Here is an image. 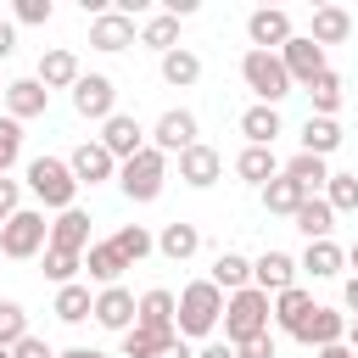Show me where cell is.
Returning <instances> with one entry per match:
<instances>
[{"label": "cell", "mask_w": 358, "mask_h": 358, "mask_svg": "<svg viewBox=\"0 0 358 358\" xmlns=\"http://www.w3.org/2000/svg\"><path fill=\"white\" fill-rule=\"evenodd\" d=\"M11 50H17V22H6V17H0V62H6Z\"/></svg>", "instance_id": "c3c4849f"}, {"label": "cell", "mask_w": 358, "mask_h": 358, "mask_svg": "<svg viewBox=\"0 0 358 358\" xmlns=\"http://www.w3.org/2000/svg\"><path fill=\"white\" fill-rule=\"evenodd\" d=\"M173 341H179V330L157 336V330H140V324H134V330L123 336V358H157V352H162V347H173Z\"/></svg>", "instance_id": "74e56055"}, {"label": "cell", "mask_w": 358, "mask_h": 358, "mask_svg": "<svg viewBox=\"0 0 358 358\" xmlns=\"http://www.w3.org/2000/svg\"><path fill=\"white\" fill-rule=\"evenodd\" d=\"M22 336H28V313H22V302L6 296V302H0V347H17Z\"/></svg>", "instance_id": "b9f144b4"}, {"label": "cell", "mask_w": 358, "mask_h": 358, "mask_svg": "<svg viewBox=\"0 0 358 358\" xmlns=\"http://www.w3.org/2000/svg\"><path fill=\"white\" fill-rule=\"evenodd\" d=\"M0 358H11V347H0Z\"/></svg>", "instance_id": "6f0895ef"}, {"label": "cell", "mask_w": 358, "mask_h": 358, "mask_svg": "<svg viewBox=\"0 0 358 358\" xmlns=\"http://www.w3.org/2000/svg\"><path fill=\"white\" fill-rule=\"evenodd\" d=\"M296 229H302L308 241H330V229H336V213H330V201H324V196H308V201L296 207Z\"/></svg>", "instance_id": "1f68e13d"}, {"label": "cell", "mask_w": 358, "mask_h": 358, "mask_svg": "<svg viewBox=\"0 0 358 358\" xmlns=\"http://www.w3.org/2000/svg\"><path fill=\"white\" fill-rule=\"evenodd\" d=\"M11 17H17V22H28V28H39V22H50V0H17V6H11Z\"/></svg>", "instance_id": "ee69618b"}, {"label": "cell", "mask_w": 358, "mask_h": 358, "mask_svg": "<svg viewBox=\"0 0 358 358\" xmlns=\"http://www.w3.org/2000/svg\"><path fill=\"white\" fill-rule=\"evenodd\" d=\"M246 39H252V50H285L291 45V17L280 6H257L246 17Z\"/></svg>", "instance_id": "9c48e42d"}, {"label": "cell", "mask_w": 358, "mask_h": 358, "mask_svg": "<svg viewBox=\"0 0 358 358\" xmlns=\"http://www.w3.org/2000/svg\"><path fill=\"white\" fill-rule=\"evenodd\" d=\"M341 263H347V252H341L336 241H308V252L296 257V268H302V274H313V280H336V274H341Z\"/></svg>", "instance_id": "603a6c76"}, {"label": "cell", "mask_w": 358, "mask_h": 358, "mask_svg": "<svg viewBox=\"0 0 358 358\" xmlns=\"http://www.w3.org/2000/svg\"><path fill=\"white\" fill-rule=\"evenodd\" d=\"M151 145L168 157H179V151H190L196 145V112H185V106H173V112H162L157 117V129H151Z\"/></svg>", "instance_id": "7c38bea8"}, {"label": "cell", "mask_w": 358, "mask_h": 358, "mask_svg": "<svg viewBox=\"0 0 358 358\" xmlns=\"http://www.w3.org/2000/svg\"><path fill=\"white\" fill-rule=\"evenodd\" d=\"M347 336H352V352H358V319H352V324H347Z\"/></svg>", "instance_id": "11a10c76"}, {"label": "cell", "mask_w": 358, "mask_h": 358, "mask_svg": "<svg viewBox=\"0 0 358 358\" xmlns=\"http://www.w3.org/2000/svg\"><path fill=\"white\" fill-rule=\"evenodd\" d=\"M73 112H78V117H90V123L117 117V84H112L106 73H84V78L73 84Z\"/></svg>", "instance_id": "52a82bcc"}, {"label": "cell", "mask_w": 358, "mask_h": 358, "mask_svg": "<svg viewBox=\"0 0 358 358\" xmlns=\"http://www.w3.org/2000/svg\"><path fill=\"white\" fill-rule=\"evenodd\" d=\"M302 201H308V190H302L296 179H285V173L263 185V207H268V213H285V218H296V207H302Z\"/></svg>", "instance_id": "d6a6232c"}, {"label": "cell", "mask_w": 358, "mask_h": 358, "mask_svg": "<svg viewBox=\"0 0 358 358\" xmlns=\"http://www.w3.org/2000/svg\"><path fill=\"white\" fill-rule=\"evenodd\" d=\"M157 358H196V352H190V341H185V336H179V341H173V347H162V352H157Z\"/></svg>", "instance_id": "f907efd6"}, {"label": "cell", "mask_w": 358, "mask_h": 358, "mask_svg": "<svg viewBox=\"0 0 358 358\" xmlns=\"http://www.w3.org/2000/svg\"><path fill=\"white\" fill-rule=\"evenodd\" d=\"M157 252L168 257V263H190L196 252H201V229L196 224H162V235H157Z\"/></svg>", "instance_id": "44dd1931"}, {"label": "cell", "mask_w": 358, "mask_h": 358, "mask_svg": "<svg viewBox=\"0 0 358 358\" xmlns=\"http://www.w3.org/2000/svg\"><path fill=\"white\" fill-rule=\"evenodd\" d=\"M50 246V224H45V213L39 207H22L11 224H0V257H39Z\"/></svg>", "instance_id": "8992f818"}, {"label": "cell", "mask_w": 358, "mask_h": 358, "mask_svg": "<svg viewBox=\"0 0 358 358\" xmlns=\"http://www.w3.org/2000/svg\"><path fill=\"white\" fill-rule=\"evenodd\" d=\"M241 78H246V90L257 95V106H280V101L291 95V73H285L280 50H246V56H241Z\"/></svg>", "instance_id": "3957f363"}, {"label": "cell", "mask_w": 358, "mask_h": 358, "mask_svg": "<svg viewBox=\"0 0 358 358\" xmlns=\"http://www.w3.org/2000/svg\"><path fill=\"white\" fill-rule=\"evenodd\" d=\"M112 246H117V252L129 257V268H134L145 252H157V235H151V229H140V224H123V229L112 235Z\"/></svg>", "instance_id": "f35d334b"}, {"label": "cell", "mask_w": 358, "mask_h": 358, "mask_svg": "<svg viewBox=\"0 0 358 358\" xmlns=\"http://www.w3.org/2000/svg\"><path fill=\"white\" fill-rule=\"evenodd\" d=\"M324 201H330V213H358V173H330Z\"/></svg>", "instance_id": "ab89813d"}, {"label": "cell", "mask_w": 358, "mask_h": 358, "mask_svg": "<svg viewBox=\"0 0 358 358\" xmlns=\"http://www.w3.org/2000/svg\"><path fill=\"white\" fill-rule=\"evenodd\" d=\"M112 157H117V168L129 162V157H140L145 151V129H140V117H129V112H117V117H106L101 123V134H95Z\"/></svg>", "instance_id": "8fae6325"}, {"label": "cell", "mask_w": 358, "mask_h": 358, "mask_svg": "<svg viewBox=\"0 0 358 358\" xmlns=\"http://www.w3.org/2000/svg\"><path fill=\"white\" fill-rule=\"evenodd\" d=\"M207 280H213V285H218L224 296H235V291H246V285H252V263H246L241 252H218V257H213V274H207Z\"/></svg>", "instance_id": "d4e9b609"}, {"label": "cell", "mask_w": 358, "mask_h": 358, "mask_svg": "<svg viewBox=\"0 0 358 358\" xmlns=\"http://www.w3.org/2000/svg\"><path fill=\"white\" fill-rule=\"evenodd\" d=\"M341 302H347V308H352V319H358V274L347 280V291H341Z\"/></svg>", "instance_id": "816d5d0a"}, {"label": "cell", "mask_w": 358, "mask_h": 358, "mask_svg": "<svg viewBox=\"0 0 358 358\" xmlns=\"http://www.w3.org/2000/svg\"><path fill=\"white\" fill-rule=\"evenodd\" d=\"M173 319H179V296L168 291V285H151L145 296H140V330H157V336H168L173 330Z\"/></svg>", "instance_id": "e0dca14e"}, {"label": "cell", "mask_w": 358, "mask_h": 358, "mask_svg": "<svg viewBox=\"0 0 358 358\" xmlns=\"http://www.w3.org/2000/svg\"><path fill=\"white\" fill-rule=\"evenodd\" d=\"M308 101H313V117H336V106H341V73H319L313 84H308Z\"/></svg>", "instance_id": "d590c367"}, {"label": "cell", "mask_w": 358, "mask_h": 358, "mask_svg": "<svg viewBox=\"0 0 358 358\" xmlns=\"http://www.w3.org/2000/svg\"><path fill=\"white\" fill-rule=\"evenodd\" d=\"M140 45H151L157 56H168V50H179V17H145L140 22Z\"/></svg>", "instance_id": "836d02e7"}, {"label": "cell", "mask_w": 358, "mask_h": 358, "mask_svg": "<svg viewBox=\"0 0 358 358\" xmlns=\"http://www.w3.org/2000/svg\"><path fill=\"white\" fill-rule=\"evenodd\" d=\"M28 190H34L45 207L67 213V207H73V196H78V179H73L67 157H34V162H28Z\"/></svg>", "instance_id": "277c9868"}, {"label": "cell", "mask_w": 358, "mask_h": 358, "mask_svg": "<svg viewBox=\"0 0 358 358\" xmlns=\"http://www.w3.org/2000/svg\"><path fill=\"white\" fill-rule=\"evenodd\" d=\"M84 268H90V280H101V291H106V285H117V274L129 268V257H123L112 241H95V246L84 252Z\"/></svg>", "instance_id": "cb8c5ba5"}, {"label": "cell", "mask_w": 358, "mask_h": 358, "mask_svg": "<svg viewBox=\"0 0 358 358\" xmlns=\"http://www.w3.org/2000/svg\"><path fill=\"white\" fill-rule=\"evenodd\" d=\"M336 145H341V123L308 112V123H302V151H308V157H330Z\"/></svg>", "instance_id": "4dcf8cb0"}, {"label": "cell", "mask_w": 358, "mask_h": 358, "mask_svg": "<svg viewBox=\"0 0 358 358\" xmlns=\"http://www.w3.org/2000/svg\"><path fill=\"white\" fill-rule=\"evenodd\" d=\"M218 319H224V291H218L213 280H190V285L179 291V319H173V330L190 341V336H213Z\"/></svg>", "instance_id": "7a4b0ae2"}, {"label": "cell", "mask_w": 358, "mask_h": 358, "mask_svg": "<svg viewBox=\"0 0 358 358\" xmlns=\"http://www.w3.org/2000/svg\"><path fill=\"white\" fill-rule=\"evenodd\" d=\"M285 179H296V185L313 196L319 185H330V168H324V157H308V151H296V157L285 162Z\"/></svg>", "instance_id": "8d00e7d4"}, {"label": "cell", "mask_w": 358, "mask_h": 358, "mask_svg": "<svg viewBox=\"0 0 358 358\" xmlns=\"http://www.w3.org/2000/svg\"><path fill=\"white\" fill-rule=\"evenodd\" d=\"M134 319H140V302H134V291H123V285H106V291H95V324H101V330H117V336H129V330H134Z\"/></svg>", "instance_id": "ba28073f"}, {"label": "cell", "mask_w": 358, "mask_h": 358, "mask_svg": "<svg viewBox=\"0 0 358 358\" xmlns=\"http://www.w3.org/2000/svg\"><path fill=\"white\" fill-rule=\"evenodd\" d=\"M67 168H73V179H78V185H101V179H117V157H112L101 140H84V145H73Z\"/></svg>", "instance_id": "4fadbf2b"}, {"label": "cell", "mask_w": 358, "mask_h": 358, "mask_svg": "<svg viewBox=\"0 0 358 358\" xmlns=\"http://www.w3.org/2000/svg\"><path fill=\"white\" fill-rule=\"evenodd\" d=\"M313 308H319V302H313V296H308L302 285H291V291H280V296H274V324L296 336V330H302V319H308Z\"/></svg>", "instance_id": "f1b7e54d"}, {"label": "cell", "mask_w": 358, "mask_h": 358, "mask_svg": "<svg viewBox=\"0 0 358 358\" xmlns=\"http://www.w3.org/2000/svg\"><path fill=\"white\" fill-rule=\"evenodd\" d=\"M280 62H285L291 84H302V90H308V84H313V78L330 67V62H324V45H313L308 34H291V45L280 50Z\"/></svg>", "instance_id": "30bf717a"}, {"label": "cell", "mask_w": 358, "mask_h": 358, "mask_svg": "<svg viewBox=\"0 0 358 358\" xmlns=\"http://www.w3.org/2000/svg\"><path fill=\"white\" fill-rule=\"evenodd\" d=\"M196 358H235V347H229V341H207Z\"/></svg>", "instance_id": "681fc988"}, {"label": "cell", "mask_w": 358, "mask_h": 358, "mask_svg": "<svg viewBox=\"0 0 358 358\" xmlns=\"http://www.w3.org/2000/svg\"><path fill=\"white\" fill-rule=\"evenodd\" d=\"M162 78H168L173 90H190V84L201 78V56H196V50H185V45H179V50H168V56H162Z\"/></svg>", "instance_id": "e575fe53"}, {"label": "cell", "mask_w": 358, "mask_h": 358, "mask_svg": "<svg viewBox=\"0 0 358 358\" xmlns=\"http://www.w3.org/2000/svg\"><path fill=\"white\" fill-rule=\"evenodd\" d=\"M56 358H106V352H95V347H67V352H56Z\"/></svg>", "instance_id": "db71d44e"}, {"label": "cell", "mask_w": 358, "mask_h": 358, "mask_svg": "<svg viewBox=\"0 0 358 358\" xmlns=\"http://www.w3.org/2000/svg\"><path fill=\"white\" fill-rule=\"evenodd\" d=\"M235 358H280V352H274V336H252L235 347Z\"/></svg>", "instance_id": "bcb514c9"}, {"label": "cell", "mask_w": 358, "mask_h": 358, "mask_svg": "<svg viewBox=\"0 0 358 358\" xmlns=\"http://www.w3.org/2000/svg\"><path fill=\"white\" fill-rule=\"evenodd\" d=\"M84 268V257L78 252H56V246H45V280H56V285H73V274Z\"/></svg>", "instance_id": "60d3db41"}, {"label": "cell", "mask_w": 358, "mask_h": 358, "mask_svg": "<svg viewBox=\"0 0 358 358\" xmlns=\"http://www.w3.org/2000/svg\"><path fill=\"white\" fill-rule=\"evenodd\" d=\"M11 358H56V352H50V341H39V336H22V341L11 347Z\"/></svg>", "instance_id": "7dc6e473"}, {"label": "cell", "mask_w": 358, "mask_h": 358, "mask_svg": "<svg viewBox=\"0 0 358 358\" xmlns=\"http://www.w3.org/2000/svg\"><path fill=\"white\" fill-rule=\"evenodd\" d=\"M50 246L56 252H90L95 241H90V213L84 207H67V213H56V224H50Z\"/></svg>", "instance_id": "2e32d148"}, {"label": "cell", "mask_w": 358, "mask_h": 358, "mask_svg": "<svg viewBox=\"0 0 358 358\" xmlns=\"http://www.w3.org/2000/svg\"><path fill=\"white\" fill-rule=\"evenodd\" d=\"M241 134H246V145H274V134H280V106H246V112H241Z\"/></svg>", "instance_id": "f546056e"}, {"label": "cell", "mask_w": 358, "mask_h": 358, "mask_svg": "<svg viewBox=\"0 0 358 358\" xmlns=\"http://www.w3.org/2000/svg\"><path fill=\"white\" fill-rule=\"evenodd\" d=\"M0 101H6V84H0Z\"/></svg>", "instance_id": "680465c9"}, {"label": "cell", "mask_w": 358, "mask_h": 358, "mask_svg": "<svg viewBox=\"0 0 358 358\" xmlns=\"http://www.w3.org/2000/svg\"><path fill=\"white\" fill-rule=\"evenodd\" d=\"M341 336H347V313H336V308H313L302 319V330H296L302 347H336Z\"/></svg>", "instance_id": "d6986e66"}, {"label": "cell", "mask_w": 358, "mask_h": 358, "mask_svg": "<svg viewBox=\"0 0 358 358\" xmlns=\"http://www.w3.org/2000/svg\"><path fill=\"white\" fill-rule=\"evenodd\" d=\"M45 101H50V90H45L39 78H11V84H6V112H11L17 123L39 117V112H45Z\"/></svg>", "instance_id": "ffe728a7"}, {"label": "cell", "mask_w": 358, "mask_h": 358, "mask_svg": "<svg viewBox=\"0 0 358 358\" xmlns=\"http://www.w3.org/2000/svg\"><path fill=\"white\" fill-rule=\"evenodd\" d=\"M134 39H140V28H134V17H123V11H106V17L90 22V45H95V50H129Z\"/></svg>", "instance_id": "ac0fdd59"}, {"label": "cell", "mask_w": 358, "mask_h": 358, "mask_svg": "<svg viewBox=\"0 0 358 358\" xmlns=\"http://www.w3.org/2000/svg\"><path fill=\"white\" fill-rule=\"evenodd\" d=\"M162 179H168V157H162L157 145H145L140 157H129V162L117 168V185H123L129 201H157V196H162Z\"/></svg>", "instance_id": "5b68a950"}, {"label": "cell", "mask_w": 358, "mask_h": 358, "mask_svg": "<svg viewBox=\"0 0 358 358\" xmlns=\"http://www.w3.org/2000/svg\"><path fill=\"white\" fill-rule=\"evenodd\" d=\"M17 201H22V190H17V179H0V224H11V218L22 213Z\"/></svg>", "instance_id": "f6af8a7d"}, {"label": "cell", "mask_w": 358, "mask_h": 358, "mask_svg": "<svg viewBox=\"0 0 358 358\" xmlns=\"http://www.w3.org/2000/svg\"><path fill=\"white\" fill-rule=\"evenodd\" d=\"M252 285L268 291V296L291 291V285H296V257H291V252H263V257L252 263Z\"/></svg>", "instance_id": "9a60e30c"}, {"label": "cell", "mask_w": 358, "mask_h": 358, "mask_svg": "<svg viewBox=\"0 0 358 358\" xmlns=\"http://www.w3.org/2000/svg\"><path fill=\"white\" fill-rule=\"evenodd\" d=\"M268 319H274L268 291L246 285V291L224 296V341H229V347H241V341H252V336H268Z\"/></svg>", "instance_id": "6da1fadb"}, {"label": "cell", "mask_w": 358, "mask_h": 358, "mask_svg": "<svg viewBox=\"0 0 358 358\" xmlns=\"http://www.w3.org/2000/svg\"><path fill=\"white\" fill-rule=\"evenodd\" d=\"M62 324H84V319H95V296H90V285H56V308H50Z\"/></svg>", "instance_id": "484cf974"}, {"label": "cell", "mask_w": 358, "mask_h": 358, "mask_svg": "<svg viewBox=\"0 0 358 358\" xmlns=\"http://www.w3.org/2000/svg\"><path fill=\"white\" fill-rule=\"evenodd\" d=\"M218 173H224V157L213 151V145H190V151H179V179L190 185V190H207V185H218Z\"/></svg>", "instance_id": "5bb4252c"}, {"label": "cell", "mask_w": 358, "mask_h": 358, "mask_svg": "<svg viewBox=\"0 0 358 358\" xmlns=\"http://www.w3.org/2000/svg\"><path fill=\"white\" fill-rule=\"evenodd\" d=\"M347 34H352V11H341V6H319L313 11V28H308L313 45H341Z\"/></svg>", "instance_id": "4316f807"}, {"label": "cell", "mask_w": 358, "mask_h": 358, "mask_svg": "<svg viewBox=\"0 0 358 358\" xmlns=\"http://www.w3.org/2000/svg\"><path fill=\"white\" fill-rule=\"evenodd\" d=\"M347 263H352V268H358V241H352V246H347Z\"/></svg>", "instance_id": "9f6ffc18"}, {"label": "cell", "mask_w": 358, "mask_h": 358, "mask_svg": "<svg viewBox=\"0 0 358 358\" xmlns=\"http://www.w3.org/2000/svg\"><path fill=\"white\" fill-rule=\"evenodd\" d=\"M235 173H241L246 185H268V179H280V162H274V145H246V151L235 157Z\"/></svg>", "instance_id": "83f0119b"}, {"label": "cell", "mask_w": 358, "mask_h": 358, "mask_svg": "<svg viewBox=\"0 0 358 358\" xmlns=\"http://www.w3.org/2000/svg\"><path fill=\"white\" fill-rule=\"evenodd\" d=\"M17 157H22V123L17 117H0V179L11 173Z\"/></svg>", "instance_id": "7bdbcfd3"}, {"label": "cell", "mask_w": 358, "mask_h": 358, "mask_svg": "<svg viewBox=\"0 0 358 358\" xmlns=\"http://www.w3.org/2000/svg\"><path fill=\"white\" fill-rule=\"evenodd\" d=\"M34 78H39L45 90H73V84H78L84 73H78V56H73V50H45V56H39V73H34Z\"/></svg>", "instance_id": "7402d4cb"}, {"label": "cell", "mask_w": 358, "mask_h": 358, "mask_svg": "<svg viewBox=\"0 0 358 358\" xmlns=\"http://www.w3.org/2000/svg\"><path fill=\"white\" fill-rule=\"evenodd\" d=\"M319 358H358V352H352L347 341H336V347H319Z\"/></svg>", "instance_id": "f5cc1de1"}]
</instances>
